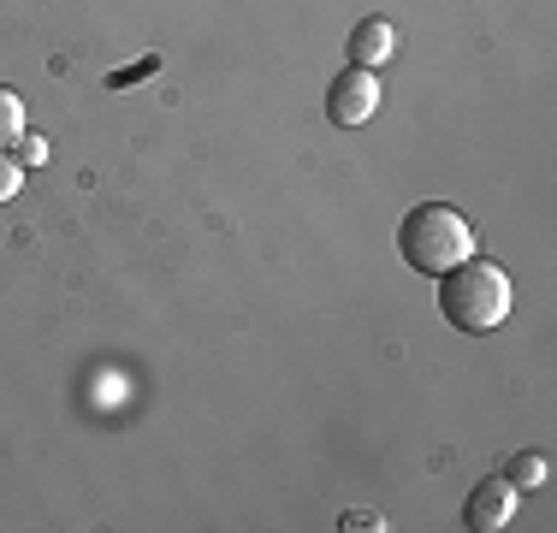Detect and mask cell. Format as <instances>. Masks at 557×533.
<instances>
[{
	"label": "cell",
	"instance_id": "obj_9",
	"mask_svg": "<svg viewBox=\"0 0 557 533\" xmlns=\"http://www.w3.org/2000/svg\"><path fill=\"white\" fill-rule=\"evenodd\" d=\"M149 72H154V60H143V65H131V72H113L108 84H113V89H125V84H137V77H149Z\"/></svg>",
	"mask_w": 557,
	"mask_h": 533
},
{
	"label": "cell",
	"instance_id": "obj_4",
	"mask_svg": "<svg viewBox=\"0 0 557 533\" xmlns=\"http://www.w3.org/2000/svg\"><path fill=\"white\" fill-rule=\"evenodd\" d=\"M510 516H516V486L510 480H481V486L469 492V504H462V522H469L474 533H498Z\"/></svg>",
	"mask_w": 557,
	"mask_h": 533
},
{
	"label": "cell",
	"instance_id": "obj_10",
	"mask_svg": "<svg viewBox=\"0 0 557 533\" xmlns=\"http://www.w3.org/2000/svg\"><path fill=\"white\" fill-rule=\"evenodd\" d=\"M42 154H48L42 137H18V160H24V166H30V160H42Z\"/></svg>",
	"mask_w": 557,
	"mask_h": 533
},
{
	"label": "cell",
	"instance_id": "obj_1",
	"mask_svg": "<svg viewBox=\"0 0 557 533\" xmlns=\"http://www.w3.org/2000/svg\"><path fill=\"white\" fill-rule=\"evenodd\" d=\"M397 249H404V261L421 278H440L457 261L474 256V225H469V213L450 202H416L404 213V225H397Z\"/></svg>",
	"mask_w": 557,
	"mask_h": 533
},
{
	"label": "cell",
	"instance_id": "obj_6",
	"mask_svg": "<svg viewBox=\"0 0 557 533\" xmlns=\"http://www.w3.org/2000/svg\"><path fill=\"white\" fill-rule=\"evenodd\" d=\"M546 469H552V462L540 457V450H522V457H510L504 480H510V486H522V492H534V486H546Z\"/></svg>",
	"mask_w": 557,
	"mask_h": 533
},
{
	"label": "cell",
	"instance_id": "obj_2",
	"mask_svg": "<svg viewBox=\"0 0 557 533\" xmlns=\"http://www.w3.org/2000/svg\"><path fill=\"white\" fill-rule=\"evenodd\" d=\"M440 314L457 332H498L510 320V273L498 261H457L450 273H440Z\"/></svg>",
	"mask_w": 557,
	"mask_h": 533
},
{
	"label": "cell",
	"instance_id": "obj_8",
	"mask_svg": "<svg viewBox=\"0 0 557 533\" xmlns=\"http://www.w3.org/2000/svg\"><path fill=\"white\" fill-rule=\"evenodd\" d=\"M18 184H24L18 160H12L7 149H0V202H12V196H18Z\"/></svg>",
	"mask_w": 557,
	"mask_h": 533
},
{
	"label": "cell",
	"instance_id": "obj_11",
	"mask_svg": "<svg viewBox=\"0 0 557 533\" xmlns=\"http://www.w3.org/2000/svg\"><path fill=\"white\" fill-rule=\"evenodd\" d=\"M344 528H356V533H368V528H380V522H374V516H368V510H350V516H344Z\"/></svg>",
	"mask_w": 557,
	"mask_h": 533
},
{
	"label": "cell",
	"instance_id": "obj_7",
	"mask_svg": "<svg viewBox=\"0 0 557 533\" xmlns=\"http://www.w3.org/2000/svg\"><path fill=\"white\" fill-rule=\"evenodd\" d=\"M18 137H24V101L0 84V149H12Z\"/></svg>",
	"mask_w": 557,
	"mask_h": 533
},
{
	"label": "cell",
	"instance_id": "obj_3",
	"mask_svg": "<svg viewBox=\"0 0 557 533\" xmlns=\"http://www.w3.org/2000/svg\"><path fill=\"white\" fill-rule=\"evenodd\" d=\"M380 77L374 72H362V65H350V72H338L333 77V89H326V119L344 131H356V125H368V119L380 113Z\"/></svg>",
	"mask_w": 557,
	"mask_h": 533
},
{
	"label": "cell",
	"instance_id": "obj_5",
	"mask_svg": "<svg viewBox=\"0 0 557 533\" xmlns=\"http://www.w3.org/2000/svg\"><path fill=\"white\" fill-rule=\"evenodd\" d=\"M397 48V30L386 18H362L350 30V65H362V72H374V65H386Z\"/></svg>",
	"mask_w": 557,
	"mask_h": 533
}]
</instances>
